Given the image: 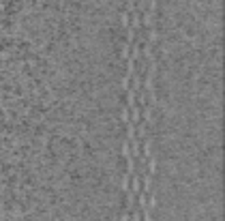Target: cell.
I'll list each match as a JSON object with an SVG mask.
<instances>
[{
	"label": "cell",
	"mask_w": 225,
	"mask_h": 221,
	"mask_svg": "<svg viewBox=\"0 0 225 221\" xmlns=\"http://www.w3.org/2000/svg\"><path fill=\"white\" fill-rule=\"evenodd\" d=\"M146 129H148V125H146L144 120H139V122H137V137H139V140H144V137L148 135V131H146Z\"/></svg>",
	"instance_id": "1"
},
{
	"label": "cell",
	"mask_w": 225,
	"mask_h": 221,
	"mask_svg": "<svg viewBox=\"0 0 225 221\" xmlns=\"http://www.w3.org/2000/svg\"><path fill=\"white\" fill-rule=\"evenodd\" d=\"M120 118H122L124 122H129V120H131V116H129V107H127V105L122 107V112H120Z\"/></svg>",
	"instance_id": "2"
},
{
	"label": "cell",
	"mask_w": 225,
	"mask_h": 221,
	"mask_svg": "<svg viewBox=\"0 0 225 221\" xmlns=\"http://www.w3.org/2000/svg\"><path fill=\"white\" fill-rule=\"evenodd\" d=\"M129 183H131V176L124 174V176H122V189H124V191H129Z\"/></svg>",
	"instance_id": "3"
},
{
	"label": "cell",
	"mask_w": 225,
	"mask_h": 221,
	"mask_svg": "<svg viewBox=\"0 0 225 221\" xmlns=\"http://www.w3.org/2000/svg\"><path fill=\"white\" fill-rule=\"evenodd\" d=\"M129 21H131V17H129L127 11H124V13H122V28H129Z\"/></svg>",
	"instance_id": "4"
},
{
	"label": "cell",
	"mask_w": 225,
	"mask_h": 221,
	"mask_svg": "<svg viewBox=\"0 0 225 221\" xmlns=\"http://www.w3.org/2000/svg\"><path fill=\"white\" fill-rule=\"evenodd\" d=\"M146 7H148L146 0H137V9H139V13H144V11H146Z\"/></svg>",
	"instance_id": "5"
}]
</instances>
